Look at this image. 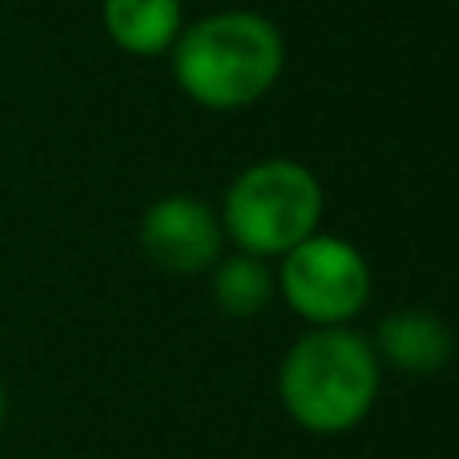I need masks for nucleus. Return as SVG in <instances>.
I'll return each mask as SVG.
<instances>
[{
	"label": "nucleus",
	"mask_w": 459,
	"mask_h": 459,
	"mask_svg": "<svg viewBox=\"0 0 459 459\" xmlns=\"http://www.w3.org/2000/svg\"><path fill=\"white\" fill-rule=\"evenodd\" d=\"M0 423H4V387H0Z\"/></svg>",
	"instance_id": "9"
},
{
	"label": "nucleus",
	"mask_w": 459,
	"mask_h": 459,
	"mask_svg": "<svg viewBox=\"0 0 459 459\" xmlns=\"http://www.w3.org/2000/svg\"><path fill=\"white\" fill-rule=\"evenodd\" d=\"M101 24L117 48L158 56L182 32V0H101Z\"/></svg>",
	"instance_id": "7"
},
{
	"label": "nucleus",
	"mask_w": 459,
	"mask_h": 459,
	"mask_svg": "<svg viewBox=\"0 0 459 459\" xmlns=\"http://www.w3.org/2000/svg\"><path fill=\"white\" fill-rule=\"evenodd\" d=\"M323 218V186L307 166L270 158L242 169L222 202V234L254 258H282L307 242Z\"/></svg>",
	"instance_id": "3"
},
{
	"label": "nucleus",
	"mask_w": 459,
	"mask_h": 459,
	"mask_svg": "<svg viewBox=\"0 0 459 459\" xmlns=\"http://www.w3.org/2000/svg\"><path fill=\"white\" fill-rule=\"evenodd\" d=\"M278 395L290 420L315 436H339L367 420L379 395V359L347 326H315L282 359Z\"/></svg>",
	"instance_id": "2"
},
{
	"label": "nucleus",
	"mask_w": 459,
	"mask_h": 459,
	"mask_svg": "<svg viewBox=\"0 0 459 459\" xmlns=\"http://www.w3.org/2000/svg\"><path fill=\"white\" fill-rule=\"evenodd\" d=\"M278 290L310 326H347L371 299V266L342 238L310 234L282 254Z\"/></svg>",
	"instance_id": "4"
},
{
	"label": "nucleus",
	"mask_w": 459,
	"mask_h": 459,
	"mask_svg": "<svg viewBox=\"0 0 459 459\" xmlns=\"http://www.w3.org/2000/svg\"><path fill=\"white\" fill-rule=\"evenodd\" d=\"M371 351L403 375H436L452 363L455 334L431 310H395L379 323Z\"/></svg>",
	"instance_id": "6"
},
{
	"label": "nucleus",
	"mask_w": 459,
	"mask_h": 459,
	"mask_svg": "<svg viewBox=\"0 0 459 459\" xmlns=\"http://www.w3.org/2000/svg\"><path fill=\"white\" fill-rule=\"evenodd\" d=\"M286 45L274 21L258 13H218L174 40V77L206 109H242L274 89Z\"/></svg>",
	"instance_id": "1"
},
{
	"label": "nucleus",
	"mask_w": 459,
	"mask_h": 459,
	"mask_svg": "<svg viewBox=\"0 0 459 459\" xmlns=\"http://www.w3.org/2000/svg\"><path fill=\"white\" fill-rule=\"evenodd\" d=\"M142 250L169 274H198L222 254V222L198 198H161L142 218Z\"/></svg>",
	"instance_id": "5"
},
{
	"label": "nucleus",
	"mask_w": 459,
	"mask_h": 459,
	"mask_svg": "<svg viewBox=\"0 0 459 459\" xmlns=\"http://www.w3.org/2000/svg\"><path fill=\"white\" fill-rule=\"evenodd\" d=\"M270 294H274V274H270L266 258L238 250L234 258H222L214 266V302L230 318H254L266 310Z\"/></svg>",
	"instance_id": "8"
}]
</instances>
